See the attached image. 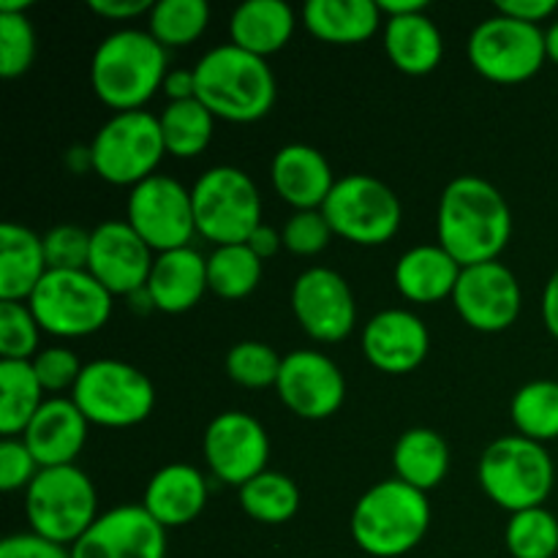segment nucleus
I'll return each instance as SVG.
<instances>
[{
    "label": "nucleus",
    "instance_id": "nucleus-53",
    "mask_svg": "<svg viewBox=\"0 0 558 558\" xmlns=\"http://www.w3.org/2000/svg\"><path fill=\"white\" fill-rule=\"evenodd\" d=\"M27 5V0H0V11H25Z\"/></svg>",
    "mask_w": 558,
    "mask_h": 558
},
{
    "label": "nucleus",
    "instance_id": "nucleus-25",
    "mask_svg": "<svg viewBox=\"0 0 558 558\" xmlns=\"http://www.w3.org/2000/svg\"><path fill=\"white\" fill-rule=\"evenodd\" d=\"M47 272L44 238L22 223H3L0 227V300L27 303Z\"/></svg>",
    "mask_w": 558,
    "mask_h": 558
},
{
    "label": "nucleus",
    "instance_id": "nucleus-3",
    "mask_svg": "<svg viewBox=\"0 0 558 558\" xmlns=\"http://www.w3.org/2000/svg\"><path fill=\"white\" fill-rule=\"evenodd\" d=\"M194 76L196 98L229 123H254L276 104V76L267 60L232 41L202 54Z\"/></svg>",
    "mask_w": 558,
    "mask_h": 558
},
{
    "label": "nucleus",
    "instance_id": "nucleus-26",
    "mask_svg": "<svg viewBox=\"0 0 558 558\" xmlns=\"http://www.w3.org/2000/svg\"><path fill=\"white\" fill-rule=\"evenodd\" d=\"M385 52L398 71L425 76L436 71L445 54V38L425 11L385 20Z\"/></svg>",
    "mask_w": 558,
    "mask_h": 558
},
{
    "label": "nucleus",
    "instance_id": "nucleus-12",
    "mask_svg": "<svg viewBox=\"0 0 558 558\" xmlns=\"http://www.w3.org/2000/svg\"><path fill=\"white\" fill-rule=\"evenodd\" d=\"M466 52L472 69L499 85L532 80L548 58L543 27L512 20L499 11L474 27Z\"/></svg>",
    "mask_w": 558,
    "mask_h": 558
},
{
    "label": "nucleus",
    "instance_id": "nucleus-1",
    "mask_svg": "<svg viewBox=\"0 0 558 558\" xmlns=\"http://www.w3.org/2000/svg\"><path fill=\"white\" fill-rule=\"evenodd\" d=\"M436 232L441 248L461 267L496 262L510 243V205L494 183L461 174L441 194Z\"/></svg>",
    "mask_w": 558,
    "mask_h": 558
},
{
    "label": "nucleus",
    "instance_id": "nucleus-34",
    "mask_svg": "<svg viewBox=\"0 0 558 558\" xmlns=\"http://www.w3.org/2000/svg\"><path fill=\"white\" fill-rule=\"evenodd\" d=\"M518 436L548 445L558 439V381L537 379L523 385L510 403Z\"/></svg>",
    "mask_w": 558,
    "mask_h": 558
},
{
    "label": "nucleus",
    "instance_id": "nucleus-50",
    "mask_svg": "<svg viewBox=\"0 0 558 558\" xmlns=\"http://www.w3.org/2000/svg\"><path fill=\"white\" fill-rule=\"evenodd\" d=\"M543 319H545V327H548L550 336L558 341V270L550 276V281L545 283Z\"/></svg>",
    "mask_w": 558,
    "mask_h": 558
},
{
    "label": "nucleus",
    "instance_id": "nucleus-13",
    "mask_svg": "<svg viewBox=\"0 0 558 558\" xmlns=\"http://www.w3.org/2000/svg\"><path fill=\"white\" fill-rule=\"evenodd\" d=\"M125 221L156 254L185 248L196 234L191 191L169 174H153L131 189Z\"/></svg>",
    "mask_w": 558,
    "mask_h": 558
},
{
    "label": "nucleus",
    "instance_id": "nucleus-46",
    "mask_svg": "<svg viewBox=\"0 0 558 558\" xmlns=\"http://www.w3.org/2000/svg\"><path fill=\"white\" fill-rule=\"evenodd\" d=\"M496 11L529 25H539L556 14L558 3L556 0H496Z\"/></svg>",
    "mask_w": 558,
    "mask_h": 558
},
{
    "label": "nucleus",
    "instance_id": "nucleus-36",
    "mask_svg": "<svg viewBox=\"0 0 558 558\" xmlns=\"http://www.w3.org/2000/svg\"><path fill=\"white\" fill-rule=\"evenodd\" d=\"M210 5L205 0H158L147 14V33L161 47H189L205 33Z\"/></svg>",
    "mask_w": 558,
    "mask_h": 558
},
{
    "label": "nucleus",
    "instance_id": "nucleus-48",
    "mask_svg": "<svg viewBox=\"0 0 558 558\" xmlns=\"http://www.w3.org/2000/svg\"><path fill=\"white\" fill-rule=\"evenodd\" d=\"M161 90L167 93L169 101H189V98H196L194 69L169 71L167 80H163V85H161Z\"/></svg>",
    "mask_w": 558,
    "mask_h": 558
},
{
    "label": "nucleus",
    "instance_id": "nucleus-15",
    "mask_svg": "<svg viewBox=\"0 0 558 558\" xmlns=\"http://www.w3.org/2000/svg\"><path fill=\"white\" fill-rule=\"evenodd\" d=\"M452 305L472 330L501 332L515 325L523 305L521 283L510 267L496 262L463 267L452 292Z\"/></svg>",
    "mask_w": 558,
    "mask_h": 558
},
{
    "label": "nucleus",
    "instance_id": "nucleus-5",
    "mask_svg": "<svg viewBox=\"0 0 558 558\" xmlns=\"http://www.w3.org/2000/svg\"><path fill=\"white\" fill-rule=\"evenodd\" d=\"M480 485L496 507L507 512L545 507L556 483L554 458L526 436H501L485 447L477 466Z\"/></svg>",
    "mask_w": 558,
    "mask_h": 558
},
{
    "label": "nucleus",
    "instance_id": "nucleus-24",
    "mask_svg": "<svg viewBox=\"0 0 558 558\" xmlns=\"http://www.w3.org/2000/svg\"><path fill=\"white\" fill-rule=\"evenodd\" d=\"M147 294L161 314H185L207 292V259L191 245L167 254H156Z\"/></svg>",
    "mask_w": 558,
    "mask_h": 558
},
{
    "label": "nucleus",
    "instance_id": "nucleus-10",
    "mask_svg": "<svg viewBox=\"0 0 558 558\" xmlns=\"http://www.w3.org/2000/svg\"><path fill=\"white\" fill-rule=\"evenodd\" d=\"M38 327L58 338H85L112 316V294L87 270H49L27 300Z\"/></svg>",
    "mask_w": 558,
    "mask_h": 558
},
{
    "label": "nucleus",
    "instance_id": "nucleus-47",
    "mask_svg": "<svg viewBox=\"0 0 558 558\" xmlns=\"http://www.w3.org/2000/svg\"><path fill=\"white\" fill-rule=\"evenodd\" d=\"M153 5V0H90V9L107 20H134L150 14Z\"/></svg>",
    "mask_w": 558,
    "mask_h": 558
},
{
    "label": "nucleus",
    "instance_id": "nucleus-19",
    "mask_svg": "<svg viewBox=\"0 0 558 558\" xmlns=\"http://www.w3.org/2000/svg\"><path fill=\"white\" fill-rule=\"evenodd\" d=\"M150 245L131 229L129 221H104L93 229L87 272L109 294H136L147 287L153 270Z\"/></svg>",
    "mask_w": 558,
    "mask_h": 558
},
{
    "label": "nucleus",
    "instance_id": "nucleus-37",
    "mask_svg": "<svg viewBox=\"0 0 558 558\" xmlns=\"http://www.w3.org/2000/svg\"><path fill=\"white\" fill-rule=\"evenodd\" d=\"M512 558H554L558 554V518L545 507L510 515L505 532Z\"/></svg>",
    "mask_w": 558,
    "mask_h": 558
},
{
    "label": "nucleus",
    "instance_id": "nucleus-52",
    "mask_svg": "<svg viewBox=\"0 0 558 558\" xmlns=\"http://www.w3.org/2000/svg\"><path fill=\"white\" fill-rule=\"evenodd\" d=\"M545 47H548V60L558 65V20L545 31Z\"/></svg>",
    "mask_w": 558,
    "mask_h": 558
},
{
    "label": "nucleus",
    "instance_id": "nucleus-22",
    "mask_svg": "<svg viewBox=\"0 0 558 558\" xmlns=\"http://www.w3.org/2000/svg\"><path fill=\"white\" fill-rule=\"evenodd\" d=\"M270 180L278 196L294 210H322L332 185H336L332 167L325 153L303 145V142L283 145L272 156Z\"/></svg>",
    "mask_w": 558,
    "mask_h": 558
},
{
    "label": "nucleus",
    "instance_id": "nucleus-41",
    "mask_svg": "<svg viewBox=\"0 0 558 558\" xmlns=\"http://www.w3.org/2000/svg\"><path fill=\"white\" fill-rule=\"evenodd\" d=\"M93 232L76 223H58L44 234V254L49 270H87Z\"/></svg>",
    "mask_w": 558,
    "mask_h": 558
},
{
    "label": "nucleus",
    "instance_id": "nucleus-7",
    "mask_svg": "<svg viewBox=\"0 0 558 558\" xmlns=\"http://www.w3.org/2000/svg\"><path fill=\"white\" fill-rule=\"evenodd\" d=\"M196 234L218 245L248 243L262 223V196L248 172L238 167H213L191 189Z\"/></svg>",
    "mask_w": 558,
    "mask_h": 558
},
{
    "label": "nucleus",
    "instance_id": "nucleus-4",
    "mask_svg": "<svg viewBox=\"0 0 558 558\" xmlns=\"http://www.w3.org/2000/svg\"><path fill=\"white\" fill-rule=\"evenodd\" d=\"M428 526V496L401 480H381L365 490L349 523L357 548L374 558L407 556L423 543Z\"/></svg>",
    "mask_w": 558,
    "mask_h": 558
},
{
    "label": "nucleus",
    "instance_id": "nucleus-30",
    "mask_svg": "<svg viewBox=\"0 0 558 558\" xmlns=\"http://www.w3.org/2000/svg\"><path fill=\"white\" fill-rule=\"evenodd\" d=\"M392 466L396 480L428 494L450 472V447L434 428H409L392 447Z\"/></svg>",
    "mask_w": 558,
    "mask_h": 558
},
{
    "label": "nucleus",
    "instance_id": "nucleus-23",
    "mask_svg": "<svg viewBox=\"0 0 558 558\" xmlns=\"http://www.w3.org/2000/svg\"><path fill=\"white\" fill-rule=\"evenodd\" d=\"M207 494L210 488L199 469L191 463H169L150 477L142 496V507L163 529H180L202 515Z\"/></svg>",
    "mask_w": 558,
    "mask_h": 558
},
{
    "label": "nucleus",
    "instance_id": "nucleus-35",
    "mask_svg": "<svg viewBox=\"0 0 558 558\" xmlns=\"http://www.w3.org/2000/svg\"><path fill=\"white\" fill-rule=\"evenodd\" d=\"M262 259L245 243L218 245L207 256V287L223 300H243L259 287Z\"/></svg>",
    "mask_w": 558,
    "mask_h": 558
},
{
    "label": "nucleus",
    "instance_id": "nucleus-49",
    "mask_svg": "<svg viewBox=\"0 0 558 558\" xmlns=\"http://www.w3.org/2000/svg\"><path fill=\"white\" fill-rule=\"evenodd\" d=\"M245 245H248V248L254 251V254L259 256L262 262H265V259H270V256H276L278 251H281L283 238H281V232H278V229L267 227V223H259V227L254 229V234H251L248 243H245Z\"/></svg>",
    "mask_w": 558,
    "mask_h": 558
},
{
    "label": "nucleus",
    "instance_id": "nucleus-42",
    "mask_svg": "<svg viewBox=\"0 0 558 558\" xmlns=\"http://www.w3.org/2000/svg\"><path fill=\"white\" fill-rule=\"evenodd\" d=\"M283 248L298 256H316L336 238L322 210H294L283 223Z\"/></svg>",
    "mask_w": 558,
    "mask_h": 558
},
{
    "label": "nucleus",
    "instance_id": "nucleus-20",
    "mask_svg": "<svg viewBox=\"0 0 558 558\" xmlns=\"http://www.w3.org/2000/svg\"><path fill=\"white\" fill-rule=\"evenodd\" d=\"M430 336L417 314L403 308L379 311L363 330V354L376 371L412 374L428 357Z\"/></svg>",
    "mask_w": 558,
    "mask_h": 558
},
{
    "label": "nucleus",
    "instance_id": "nucleus-9",
    "mask_svg": "<svg viewBox=\"0 0 558 558\" xmlns=\"http://www.w3.org/2000/svg\"><path fill=\"white\" fill-rule=\"evenodd\" d=\"M163 156L167 147H163L161 123L145 109L114 112L90 142V169L104 183L112 185L134 189L142 180L156 174Z\"/></svg>",
    "mask_w": 558,
    "mask_h": 558
},
{
    "label": "nucleus",
    "instance_id": "nucleus-43",
    "mask_svg": "<svg viewBox=\"0 0 558 558\" xmlns=\"http://www.w3.org/2000/svg\"><path fill=\"white\" fill-rule=\"evenodd\" d=\"M33 371H36L38 381H41L44 392H63L74 390L76 381H80V374L85 365L80 363L71 349L63 347H49L41 349L36 357L31 360Z\"/></svg>",
    "mask_w": 558,
    "mask_h": 558
},
{
    "label": "nucleus",
    "instance_id": "nucleus-31",
    "mask_svg": "<svg viewBox=\"0 0 558 558\" xmlns=\"http://www.w3.org/2000/svg\"><path fill=\"white\" fill-rule=\"evenodd\" d=\"M41 407L44 387L31 360H0V430L5 439L25 434Z\"/></svg>",
    "mask_w": 558,
    "mask_h": 558
},
{
    "label": "nucleus",
    "instance_id": "nucleus-27",
    "mask_svg": "<svg viewBox=\"0 0 558 558\" xmlns=\"http://www.w3.org/2000/svg\"><path fill=\"white\" fill-rule=\"evenodd\" d=\"M463 267L441 245H414L398 259L396 287L409 303L452 298Z\"/></svg>",
    "mask_w": 558,
    "mask_h": 558
},
{
    "label": "nucleus",
    "instance_id": "nucleus-16",
    "mask_svg": "<svg viewBox=\"0 0 558 558\" xmlns=\"http://www.w3.org/2000/svg\"><path fill=\"white\" fill-rule=\"evenodd\" d=\"M276 392L300 420H327L347 401V379L327 354L314 349L289 352L281 363Z\"/></svg>",
    "mask_w": 558,
    "mask_h": 558
},
{
    "label": "nucleus",
    "instance_id": "nucleus-33",
    "mask_svg": "<svg viewBox=\"0 0 558 558\" xmlns=\"http://www.w3.org/2000/svg\"><path fill=\"white\" fill-rule=\"evenodd\" d=\"M240 507L254 521L278 526V523H287L298 515L300 490L292 477L267 469L240 488Z\"/></svg>",
    "mask_w": 558,
    "mask_h": 558
},
{
    "label": "nucleus",
    "instance_id": "nucleus-2",
    "mask_svg": "<svg viewBox=\"0 0 558 558\" xmlns=\"http://www.w3.org/2000/svg\"><path fill=\"white\" fill-rule=\"evenodd\" d=\"M167 65V47L147 31L123 27L109 33L93 52V90L114 112H134L161 90L169 74Z\"/></svg>",
    "mask_w": 558,
    "mask_h": 558
},
{
    "label": "nucleus",
    "instance_id": "nucleus-29",
    "mask_svg": "<svg viewBox=\"0 0 558 558\" xmlns=\"http://www.w3.org/2000/svg\"><path fill=\"white\" fill-rule=\"evenodd\" d=\"M305 27L327 44H363L379 31L381 11L376 0H308Z\"/></svg>",
    "mask_w": 558,
    "mask_h": 558
},
{
    "label": "nucleus",
    "instance_id": "nucleus-28",
    "mask_svg": "<svg viewBox=\"0 0 558 558\" xmlns=\"http://www.w3.org/2000/svg\"><path fill=\"white\" fill-rule=\"evenodd\" d=\"M292 33L294 11L283 0H245L229 20V36L234 47L259 58L287 47Z\"/></svg>",
    "mask_w": 558,
    "mask_h": 558
},
{
    "label": "nucleus",
    "instance_id": "nucleus-51",
    "mask_svg": "<svg viewBox=\"0 0 558 558\" xmlns=\"http://www.w3.org/2000/svg\"><path fill=\"white\" fill-rule=\"evenodd\" d=\"M379 11L381 16H407V14H420V11L428 9V3L425 0H379Z\"/></svg>",
    "mask_w": 558,
    "mask_h": 558
},
{
    "label": "nucleus",
    "instance_id": "nucleus-14",
    "mask_svg": "<svg viewBox=\"0 0 558 558\" xmlns=\"http://www.w3.org/2000/svg\"><path fill=\"white\" fill-rule=\"evenodd\" d=\"M202 450L213 477L223 485H234L238 490L267 472L270 461V439L265 425L248 412L218 414L207 425Z\"/></svg>",
    "mask_w": 558,
    "mask_h": 558
},
{
    "label": "nucleus",
    "instance_id": "nucleus-40",
    "mask_svg": "<svg viewBox=\"0 0 558 558\" xmlns=\"http://www.w3.org/2000/svg\"><path fill=\"white\" fill-rule=\"evenodd\" d=\"M36 316L27 303L0 300V360H33L38 354Z\"/></svg>",
    "mask_w": 558,
    "mask_h": 558
},
{
    "label": "nucleus",
    "instance_id": "nucleus-38",
    "mask_svg": "<svg viewBox=\"0 0 558 558\" xmlns=\"http://www.w3.org/2000/svg\"><path fill=\"white\" fill-rule=\"evenodd\" d=\"M283 357L272 347L262 341H240L227 354V374L234 385L262 390V387H276L281 374Z\"/></svg>",
    "mask_w": 558,
    "mask_h": 558
},
{
    "label": "nucleus",
    "instance_id": "nucleus-44",
    "mask_svg": "<svg viewBox=\"0 0 558 558\" xmlns=\"http://www.w3.org/2000/svg\"><path fill=\"white\" fill-rule=\"evenodd\" d=\"M38 472H41V466L20 436L0 441V488L5 494L27 490V485L36 480Z\"/></svg>",
    "mask_w": 558,
    "mask_h": 558
},
{
    "label": "nucleus",
    "instance_id": "nucleus-11",
    "mask_svg": "<svg viewBox=\"0 0 558 558\" xmlns=\"http://www.w3.org/2000/svg\"><path fill=\"white\" fill-rule=\"evenodd\" d=\"M322 213L332 234L354 245H385L396 238L403 218L396 191L371 174L336 180Z\"/></svg>",
    "mask_w": 558,
    "mask_h": 558
},
{
    "label": "nucleus",
    "instance_id": "nucleus-17",
    "mask_svg": "<svg viewBox=\"0 0 558 558\" xmlns=\"http://www.w3.org/2000/svg\"><path fill=\"white\" fill-rule=\"evenodd\" d=\"M292 311L300 327L319 343H338L354 330L357 305L347 278L330 267H308L292 287Z\"/></svg>",
    "mask_w": 558,
    "mask_h": 558
},
{
    "label": "nucleus",
    "instance_id": "nucleus-18",
    "mask_svg": "<svg viewBox=\"0 0 558 558\" xmlns=\"http://www.w3.org/2000/svg\"><path fill=\"white\" fill-rule=\"evenodd\" d=\"M69 550L71 558H167V529L142 505H123L98 515Z\"/></svg>",
    "mask_w": 558,
    "mask_h": 558
},
{
    "label": "nucleus",
    "instance_id": "nucleus-6",
    "mask_svg": "<svg viewBox=\"0 0 558 558\" xmlns=\"http://www.w3.org/2000/svg\"><path fill=\"white\" fill-rule=\"evenodd\" d=\"M31 532L71 548L98 518V496L80 466L41 469L25 490Z\"/></svg>",
    "mask_w": 558,
    "mask_h": 558
},
{
    "label": "nucleus",
    "instance_id": "nucleus-32",
    "mask_svg": "<svg viewBox=\"0 0 558 558\" xmlns=\"http://www.w3.org/2000/svg\"><path fill=\"white\" fill-rule=\"evenodd\" d=\"M158 123L169 156L196 158L210 145L216 114L199 98H189V101H169Z\"/></svg>",
    "mask_w": 558,
    "mask_h": 558
},
{
    "label": "nucleus",
    "instance_id": "nucleus-45",
    "mask_svg": "<svg viewBox=\"0 0 558 558\" xmlns=\"http://www.w3.org/2000/svg\"><path fill=\"white\" fill-rule=\"evenodd\" d=\"M0 558H71V550L54 545L38 534H11L0 543Z\"/></svg>",
    "mask_w": 558,
    "mask_h": 558
},
{
    "label": "nucleus",
    "instance_id": "nucleus-39",
    "mask_svg": "<svg viewBox=\"0 0 558 558\" xmlns=\"http://www.w3.org/2000/svg\"><path fill=\"white\" fill-rule=\"evenodd\" d=\"M36 60V31L25 11H0V76L16 80Z\"/></svg>",
    "mask_w": 558,
    "mask_h": 558
},
{
    "label": "nucleus",
    "instance_id": "nucleus-21",
    "mask_svg": "<svg viewBox=\"0 0 558 558\" xmlns=\"http://www.w3.org/2000/svg\"><path fill=\"white\" fill-rule=\"evenodd\" d=\"M87 420L71 398H49L20 436L41 469L74 466L87 441Z\"/></svg>",
    "mask_w": 558,
    "mask_h": 558
},
{
    "label": "nucleus",
    "instance_id": "nucleus-8",
    "mask_svg": "<svg viewBox=\"0 0 558 558\" xmlns=\"http://www.w3.org/2000/svg\"><path fill=\"white\" fill-rule=\"evenodd\" d=\"M87 423L101 428H131L145 423L156 409V387L134 365L123 360H93L82 368L71 390Z\"/></svg>",
    "mask_w": 558,
    "mask_h": 558
}]
</instances>
